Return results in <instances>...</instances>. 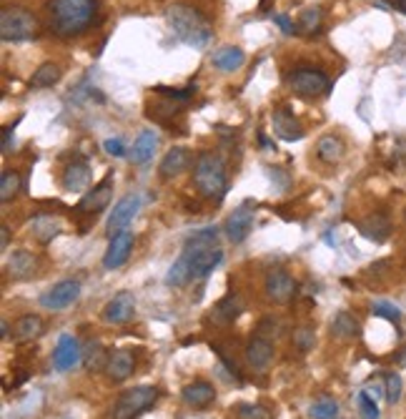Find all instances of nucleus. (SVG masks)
<instances>
[{
	"label": "nucleus",
	"mask_w": 406,
	"mask_h": 419,
	"mask_svg": "<svg viewBox=\"0 0 406 419\" xmlns=\"http://www.w3.org/2000/svg\"><path fill=\"white\" fill-rule=\"evenodd\" d=\"M221 262L223 249L218 246V229H201L186 239L184 251L166 274V284L186 287L191 279H206Z\"/></svg>",
	"instance_id": "1"
},
{
	"label": "nucleus",
	"mask_w": 406,
	"mask_h": 419,
	"mask_svg": "<svg viewBox=\"0 0 406 419\" xmlns=\"http://www.w3.org/2000/svg\"><path fill=\"white\" fill-rule=\"evenodd\" d=\"M98 15V0H51L48 23L58 38H76L93 26Z\"/></svg>",
	"instance_id": "2"
},
{
	"label": "nucleus",
	"mask_w": 406,
	"mask_h": 419,
	"mask_svg": "<svg viewBox=\"0 0 406 419\" xmlns=\"http://www.w3.org/2000/svg\"><path fill=\"white\" fill-rule=\"evenodd\" d=\"M166 20H168V28L170 33L176 35L181 43L191 48H206L211 43V23L203 18V13L198 8L193 6H186V3H176L166 10Z\"/></svg>",
	"instance_id": "3"
},
{
	"label": "nucleus",
	"mask_w": 406,
	"mask_h": 419,
	"mask_svg": "<svg viewBox=\"0 0 406 419\" xmlns=\"http://www.w3.org/2000/svg\"><path fill=\"white\" fill-rule=\"evenodd\" d=\"M193 184L198 194L211 201H221L229 191V171L226 161L213 151H201L193 161Z\"/></svg>",
	"instance_id": "4"
},
{
	"label": "nucleus",
	"mask_w": 406,
	"mask_h": 419,
	"mask_svg": "<svg viewBox=\"0 0 406 419\" xmlns=\"http://www.w3.org/2000/svg\"><path fill=\"white\" fill-rule=\"evenodd\" d=\"M38 35V18L26 8H3L0 10V38L6 43H23Z\"/></svg>",
	"instance_id": "5"
},
{
	"label": "nucleus",
	"mask_w": 406,
	"mask_h": 419,
	"mask_svg": "<svg viewBox=\"0 0 406 419\" xmlns=\"http://www.w3.org/2000/svg\"><path fill=\"white\" fill-rule=\"evenodd\" d=\"M161 392L158 386H133V389H125L118 397V402L113 404V419H136L138 414H143L145 409H151L158 402Z\"/></svg>",
	"instance_id": "6"
},
{
	"label": "nucleus",
	"mask_w": 406,
	"mask_h": 419,
	"mask_svg": "<svg viewBox=\"0 0 406 419\" xmlns=\"http://www.w3.org/2000/svg\"><path fill=\"white\" fill-rule=\"evenodd\" d=\"M288 85L299 99H321L331 91V80L324 71L319 68H296L288 76Z\"/></svg>",
	"instance_id": "7"
},
{
	"label": "nucleus",
	"mask_w": 406,
	"mask_h": 419,
	"mask_svg": "<svg viewBox=\"0 0 406 419\" xmlns=\"http://www.w3.org/2000/svg\"><path fill=\"white\" fill-rule=\"evenodd\" d=\"M80 296V284L76 279H63V282L53 284L48 291L40 294V307L48 311H63V309L73 307Z\"/></svg>",
	"instance_id": "8"
},
{
	"label": "nucleus",
	"mask_w": 406,
	"mask_h": 419,
	"mask_svg": "<svg viewBox=\"0 0 406 419\" xmlns=\"http://www.w3.org/2000/svg\"><path fill=\"white\" fill-rule=\"evenodd\" d=\"M296 289H299V284H296V279L288 271H283V268H274V271H269L266 274V279H263V291H266V299L274 304H288L291 299L296 296Z\"/></svg>",
	"instance_id": "9"
},
{
	"label": "nucleus",
	"mask_w": 406,
	"mask_h": 419,
	"mask_svg": "<svg viewBox=\"0 0 406 419\" xmlns=\"http://www.w3.org/2000/svg\"><path fill=\"white\" fill-rule=\"evenodd\" d=\"M254 216H256L254 201H243L238 209H233V214L223 223V231H226L231 243H241L249 239V234L254 231Z\"/></svg>",
	"instance_id": "10"
},
{
	"label": "nucleus",
	"mask_w": 406,
	"mask_h": 419,
	"mask_svg": "<svg viewBox=\"0 0 406 419\" xmlns=\"http://www.w3.org/2000/svg\"><path fill=\"white\" fill-rule=\"evenodd\" d=\"M138 209H141V196H138V194H128V196L121 198V201L113 206L111 214H108V221H105L108 236H116L121 234V231H125V226L136 219Z\"/></svg>",
	"instance_id": "11"
},
{
	"label": "nucleus",
	"mask_w": 406,
	"mask_h": 419,
	"mask_svg": "<svg viewBox=\"0 0 406 419\" xmlns=\"http://www.w3.org/2000/svg\"><path fill=\"white\" fill-rule=\"evenodd\" d=\"M271 128H274V136L286 141V144L301 141V138L306 136L303 123L291 111H286V108H274V111H271Z\"/></svg>",
	"instance_id": "12"
},
{
	"label": "nucleus",
	"mask_w": 406,
	"mask_h": 419,
	"mask_svg": "<svg viewBox=\"0 0 406 419\" xmlns=\"http://www.w3.org/2000/svg\"><path fill=\"white\" fill-rule=\"evenodd\" d=\"M91 166L85 158H76L71 164L66 166L63 171V178H60V186L66 194H85V191H91Z\"/></svg>",
	"instance_id": "13"
},
{
	"label": "nucleus",
	"mask_w": 406,
	"mask_h": 419,
	"mask_svg": "<svg viewBox=\"0 0 406 419\" xmlns=\"http://www.w3.org/2000/svg\"><path fill=\"white\" fill-rule=\"evenodd\" d=\"M80 359H83V349H80L78 339L71 334L60 336L58 344H55V352H53V367H55V372H68Z\"/></svg>",
	"instance_id": "14"
},
{
	"label": "nucleus",
	"mask_w": 406,
	"mask_h": 419,
	"mask_svg": "<svg viewBox=\"0 0 406 419\" xmlns=\"http://www.w3.org/2000/svg\"><path fill=\"white\" fill-rule=\"evenodd\" d=\"M136 314V296L131 291H118L103 307V319L108 324H128Z\"/></svg>",
	"instance_id": "15"
},
{
	"label": "nucleus",
	"mask_w": 406,
	"mask_h": 419,
	"mask_svg": "<svg viewBox=\"0 0 406 419\" xmlns=\"http://www.w3.org/2000/svg\"><path fill=\"white\" fill-rule=\"evenodd\" d=\"M131 251H133V234L131 231H121V234L111 236L108 249H105V256H103V266L108 268V271L121 268L125 262H128Z\"/></svg>",
	"instance_id": "16"
},
{
	"label": "nucleus",
	"mask_w": 406,
	"mask_h": 419,
	"mask_svg": "<svg viewBox=\"0 0 406 419\" xmlns=\"http://www.w3.org/2000/svg\"><path fill=\"white\" fill-rule=\"evenodd\" d=\"M111 194H113V176L108 173L100 184H96L91 191H85L78 203V211H85V214H93V216H96L98 211H103L105 206L111 203Z\"/></svg>",
	"instance_id": "17"
},
{
	"label": "nucleus",
	"mask_w": 406,
	"mask_h": 419,
	"mask_svg": "<svg viewBox=\"0 0 406 419\" xmlns=\"http://www.w3.org/2000/svg\"><path fill=\"white\" fill-rule=\"evenodd\" d=\"M274 357H276V349L266 336H254L249 339L246 344V361H249L251 367L258 369V372H266V369L274 364Z\"/></svg>",
	"instance_id": "18"
},
{
	"label": "nucleus",
	"mask_w": 406,
	"mask_h": 419,
	"mask_svg": "<svg viewBox=\"0 0 406 419\" xmlns=\"http://www.w3.org/2000/svg\"><path fill=\"white\" fill-rule=\"evenodd\" d=\"M243 309H246V304H243L241 294H226L211 311V321L216 327H229L243 314Z\"/></svg>",
	"instance_id": "19"
},
{
	"label": "nucleus",
	"mask_w": 406,
	"mask_h": 419,
	"mask_svg": "<svg viewBox=\"0 0 406 419\" xmlns=\"http://www.w3.org/2000/svg\"><path fill=\"white\" fill-rule=\"evenodd\" d=\"M136 369V359L128 349H116V352L108 354V361H105L103 372L108 374L111 382H125Z\"/></svg>",
	"instance_id": "20"
},
{
	"label": "nucleus",
	"mask_w": 406,
	"mask_h": 419,
	"mask_svg": "<svg viewBox=\"0 0 406 419\" xmlns=\"http://www.w3.org/2000/svg\"><path fill=\"white\" fill-rule=\"evenodd\" d=\"M181 394H184L186 404L193 407V409H206L211 402L216 400V389L206 379H196V382H191V384H186Z\"/></svg>",
	"instance_id": "21"
},
{
	"label": "nucleus",
	"mask_w": 406,
	"mask_h": 419,
	"mask_svg": "<svg viewBox=\"0 0 406 419\" xmlns=\"http://www.w3.org/2000/svg\"><path fill=\"white\" fill-rule=\"evenodd\" d=\"M6 268H8V274L13 276V279H18V282H23V279H33L35 271H38V259H35L30 251L18 249L10 254Z\"/></svg>",
	"instance_id": "22"
},
{
	"label": "nucleus",
	"mask_w": 406,
	"mask_h": 419,
	"mask_svg": "<svg viewBox=\"0 0 406 419\" xmlns=\"http://www.w3.org/2000/svg\"><path fill=\"white\" fill-rule=\"evenodd\" d=\"M188 164H191L188 148H184V146H173V148H170V151L164 156L161 166H158V171H161V178H176V176H181V173L188 169Z\"/></svg>",
	"instance_id": "23"
},
{
	"label": "nucleus",
	"mask_w": 406,
	"mask_h": 419,
	"mask_svg": "<svg viewBox=\"0 0 406 419\" xmlns=\"http://www.w3.org/2000/svg\"><path fill=\"white\" fill-rule=\"evenodd\" d=\"M60 231H63V221L58 216H53V214H38L30 221V234L40 243H51Z\"/></svg>",
	"instance_id": "24"
},
{
	"label": "nucleus",
	"mask_w": 406,
	"mask_h": 419,
	"mask_svg": "<svg viewBox=\"0 0 406 419\" xmlns=\"http://www.w3.org/2000/svg\"><path fill=\"white\" fill-rule=\"evenodd\" d=\"M158 148V133L153 128H145V131L138 133V138L133 141L131 148V161L133 164H148Z\"/></svg>",
	"instance_id": "25"
},
{
	"label": "nucleus",
	"mask_w": 406,
	"mask_h": 419,
	"mask_svg": "<svg viewBox=\"0 0 406 419\" xmlns=\"http://www.w3.org/2000/svg\"><path fill=\"white\" fill-rule=\"evenodd\" d=\"M211 63H213V66H216L218 71H223V73H233V71H238L243 63H246V53H243L238 46H223V48H218V51L213 53Z\"/></svg>",
	"instance_id": "26"
},
{
	"label": "nucleus",
	"mask_w": 406,
	"mask_h": 419,
	"mask_svg": "<svg viewBox=\"0 0 406 419\" xmlns=\"http://www.w3.org/2000/svg\"><path fill=\"white\" fill-rule=\"evenodd\" d=\"M344 153H346V146H344V141L339 136H324L316 144V158L328 166L339 164L341 158H344Z\"/></svg>",
	"instance_id": "27"
},
{
	"label": "nucleus",
	"mask_w": 406,
	"mask_h": 419,
	"mask_svg": "<svg viewBox=\"0 0 406 419\" xmlns=\"http://www.w3.org/2000/svg\"><path fill=\"white\" fill-rule=\"evenodd\" d=\"M361 334V324L354 319V314H348V311H339L331 321V336L341 341H351Z\"/></svg>",
	"instance_id": "28"
},
{
	"label": "nucleus",
	"mask_w": 406,
	"mask_h": 419,
	"mask_svg": "<svg viewBox=\"0 0 406 419\" xmlns=\"http://www.w3.org/2000/svg\"><path fill=\"white\" fill-rule=\"evenodd\" d=\"M359 231L367 236V239H371V241L381 243V241H387L389 231H391V223H389V219L384 216V214H371V216L359 223Z\"/></svg>",
	"instance_id": "29"
},
{
	"label": "nucleus",
	"mask_w": 406,
	"mask_h": 419,
	"mask_svg": "<svg viewBox=\"0 0 406 419\" xmlns=\"http://www.w3.org/2000/svg\"><path fill=\"white\" fill-rule=\"evenodd\" d=\"M43 334V319L35 314H26V316H20L18 321H15V327H13V336L18 341H33L35 336Z\"/></svg>",
	"instance_id": "30"
},
{
	"label": "nucleus",
	"mask_w": 406,
	"mask_h": 419,
	"mask_svg": "<svg viewBox=\"0 0 406 419\" xmlns=\"http://www.w3.org/2000/svg\"><path fill=\"white\" fill-rule=\"evenodd\" d=\"M105 361H108V354H105L103 344L98 339H91L83 347V364L88 372H98V369H105Z\"/></svg>",
	"instance_id": "31"
},
{
	"label": "nucleus",
	"mask_w": 406,
	"mask_h": 419,
	"mask_svg": "<svg viewBox=\"0 0 406 419\" xmlns=\"http://www.w3.org/2000/svg\"><path fill=\"white\" fill-rule=\"evenodd\" d=\"M60 76H63V71H60L58 63H43L30 76V88H53L60 80Z\"/></svg>",
	"instance_id": "32"
},
{
	"label": "nucleus",
	"mask_w": 406,
	"mask_h": 419,
	"mask_svg": "<svg viewBox=\"0 0 406 419\" xmlns=\"http://www.w3.org/2000/svg\"><path fill=\"white\" fill-rule=\"evenodd\" d=\"M324 26V10L321 8H306V10H301V15H299V23H296V31L303 35H314L319 33Z\"/></svg>",
	"instance_id": "33"
},
{
	"label": "nucleus",
	"mask_w": 406,
	"mask_h": 419,
	"mask_svg": "<svg viewBox=\"0 0 406 419\" xmlns=\"http://www.w3.org/2000/svg\"><path fill=\"white\" fill-rule=\"evenodd\" d=\"M308 414H311V419H336L339 417V404L331 397H321L311 404Z\"/></svg>",
	"instance_id": "34"
},
{
	"label": "nucleus",
	"mask_w": 406,
	"mask_h": 419,
	"mask_svg": "<svg viewBox=\"0 0 406 419\" xmlns=\"http://www.w3.org/2000/svg\"><path fill=\"white\" fill-rule=\"evenodd\" d=\"M20 191V176L15 171H3L0 176V201L8 203Z\"/></svg>",
	"instance_id": "35"
},
{
	"label": "nucleus",
	"mask_w": 406,
	"mask_h": 419,
	"mask_svg": "<svg viewBox=\"0 0 406 419\" xmlns=\"http://www.w3.org/2000/svg\"><path fill=\"white\" fill-rule=\"evenodd\" d=\"M236 417L238 419H271V412L266 409V407L261 404H249V402H241V404H236Z\"/></svg>",
	"instance_id": "36"
},
{
	"label": "nucleus",
	"mask_w": 406,
	"mask_h": 419,
	"mask_svg": "<svg viewBox=\"0 0 406 419\" xmlns=\"http://www.w3.org/2000/svg\"><path fill=\"white\" fill-rule=\"evenodd\" d=\"M314 341H316V336H314V329L311 327H299L294 332V347L299 349V352H308V349L314 347Z\"/></svg>",
	"instance_id": "37"
},
{
	"label": "nucleus",
	"mask_w": 406,
	"mask_h": 419,
	"mask_svg": "<svg viewBox=\"0 0 406 419\" xmlns=\"http://www.w3.org/2000/svg\"><path fill=\"white\" fill-rule=\"evenodd\" d=\"M359 409H361V417L364 419H379V407L376 402L371 400V394L369 392H359Z\"/></svg>",
	"instance_id": "38"
},
{
	"label": "nucleus",
	"mask_w": 406,
	"mask_h": 419,
	"mask_svg": "<svg viewBox=\"0 0 406 419\" xmlns=\"http://www.w3.org/2000/svg\"><path fill=\"white\" fill-rule=\"evenodd\" d=\"M401 400V377L396 372L387 374V402L389 404H396Z\"/></svg>",
	"instance_id": "39"
},
{
	"label": "nucleus",
	"mask_w": 406,
	"mask_h": 419,
	"mask_svg": "<svg viewBox=\"0 0 406 419\" xmlns=\"http://www.w3.org/2000/svg\"><path fill=\"white\" fill-rule=\"evenodd\" d=\"M371 311L376 316H381V319H389V321H399L401 319V311L394 307V304H389V302H373Z\"/></svg>",
	"instance_id": "40"
},
{
	"label": "nucleus",
	"mask_w": 406,
	"mask_h": 419,
	"mask_svg": "<svg viewBox=\"0 0 406 419\" xmlns=\"http://www.w3.org/2000/svg\"><path fill=\"white\" fill-rule=\"evenodd\" d=\"M103 148H105L108 156H116V158L125 156V144L121 141V138H108V141L103 144Z\"/></svg>",
	"instance_id": "41"
},
{
	"label": "nucleus",
	"mask_w": 406,
	"mask_h": 419,
	"mask_svg": "<svg viewBox=\"0 0 406 419\" xmlns=\"http://www.w3.org/2000/svg\"><path fill=\"white\" fill-rule=\"evenodd\" d=\"M274 23L279 28H281L283 33L286 35H291V33H299V31H296V26L294 23H291V18H288V15H274Z\"/></svg>",
	"instance_id": "42"
},
{
	"label": "nucleus",
	"mask_w": 406,
	"mask_h": 419,
	"mask_svg": "<svg viewBox=\"0 0 406 419\" xmlns=\"http://www.w3.org/2000/svg\"><path fill=\"white\" fill-rule=\"evenodd\" d=\"M10 138H13V126H8L6 133H3V153L10 151Z\"/></svg>",
	"instance_id": "43"
},
{
	"label": "nucleus",
	"mask_w": 406,
	"mask_h": 419,
	"mask_svg": "<svg viewBox=\"0 0 406 419\" xmlns=\"http://www.w3.org/2000/svg\"><path fill=\"white\" fill-rule=\"evenodd\" d=\"M0 231H3V239H0V249H8V241H10V226H8V223H3V226H0Z\"/></svg>",
	"instance_id": "44"
},
{
	"label": "nucleus",
	"mask_w": 406,
	"mask_h": 419,
	"mask_svg": "<svg viewBox=\"0 0 406 419\" xmlns=\"http://www.w3.org/2000/svg\"><path fill=\"white\" fill-rule=\"evenodd\" d=\"M396 364H399V367H406V347L396 354Z\"/></svg>",
	"instance_id": "45"
},
{
	"label": "nucleus",
	"mask_w": 406,
	"mask_h": 419,
	"mask_svg": "<svg viewBox=\"0 0 406 419\" xmlns=\"http://www.w3.org/2000/svg\"><path fill=\"white\" fill-rule=\"evenodd\" d=\"M394 6L399 8L401 13H404V15H406V0H394Z\"/></svg>",
	"instance_id": "46"
},
{
	"label": "nucleus",
	"mask_w": 406,
	"mask_h": 419,
	"mask_svg": "<svg viewBox=\"0 0 406 419\" xmlns=\"http://www.w3.org/2000/svg\"><path fill=\"white\" fill-rule=\"evenodd\" d=\"M269 6H271V0H261V6H258V8H261L263 13H266V10H269Z\"/></svg>",
	"instance_id": "47"
},
{
	"label": "nucleus",
	"mask_w": 406,
	"mask_h": 419,
	"mask_svg": "<svg viewBox=\"0 0 406 419\" xmlns=\"http://www.w3.org/2000/svg\"><path fill=\"white\" fill-rule=\"evenodd\" d=\"M0 329H3V332H0V336H8V332H10V327H8L6 321H3V327H0Z\"/></svg>",
	"instance_id": "48"
},
{
	"label": "nucleus",
	"mask_w": 406,
	"mask_h": 419,
	"mask_svg": "<svg viewBox=\"0 0 406 419\" xmlns=\"http://www.w3.org/2000/svg\"><path fill=\"white\" fill-rule=\"evenodd\" d=\"M404 219H406V214H404Z\"/></svg>",
	"instance_id": "49"
}]
</instances>
